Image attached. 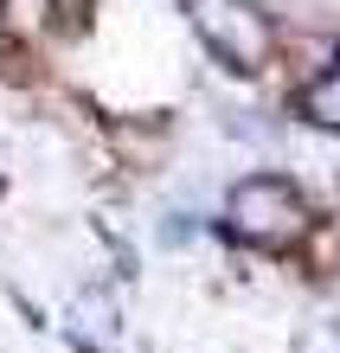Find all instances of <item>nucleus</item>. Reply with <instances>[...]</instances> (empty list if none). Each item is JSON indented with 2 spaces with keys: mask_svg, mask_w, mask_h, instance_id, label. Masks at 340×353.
Listing matches in <instances>:
<instances>
[{
  "mask_svg": "<svg viewBox=\"0 0 340 353\" xmlns=\"http://www.w3.org/2000/svg\"><path fill=\"white\" fill-rule=\"evenodd\" d=\"M225 225H231L244 244H257V251H283V244H295V238L308 232V205H302V193H295L289 180L250 174V180L231 186Z\"/></svg>",
  "mask_w": 340,
  "mask_h": 353,
  "instance_id": "f257e3e1",
  "label": "nucleus"
},
{
  "mask_svg": "<svg viewBox=\"0 0 340 353\" xmlns=\"http://www.w3.org/2000/svg\"><path fill=\"white\" fill-rule=\"evenodd\" d=\"M193 26H199L206 46L219 58H231L238 71L263 58V19H257L250 0H193Z\"/></svg>",
  "mask_w": 340,
  "mask_h": 353,
  "instance_id": "f03ea898",
  "label": "nucleus"
},
{
  "mask_svg": "<svg viewBox=\"0 0 340 353\" xmlns=\"http://www.w3.org/2000/svg\"><path fill=\"white\" fill-rule=\"evenodd\" d=\"M302 116L308 122H321V129H340V58L314 77V84L302 90Z\"/></svg>",
  "mask_w": 340,
  "mask_h": 353,
  "instance_id": "7ed1b4c3",
  "label": "nucleus"
}]
</instances>
